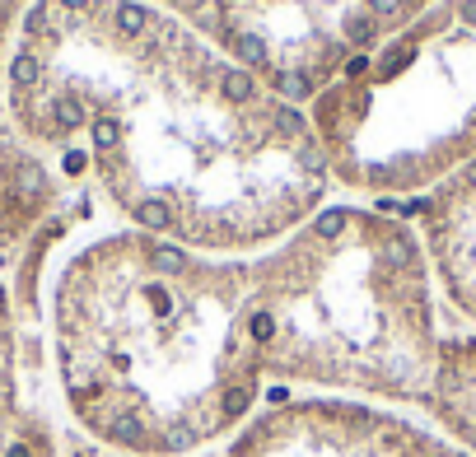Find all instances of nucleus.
Wrapping results in <instances>:
<instances>
[{
  "mask_svg": "<svg viewBox=\"0 0 476 457\" xmlns=\"http://www.w3.org/2000/svg\"><path fill=\"white\" fill-rule=\"evenodd\" d=\"M430 392H434L430 406L443 415V424L458 429V434L476 448V346H448L443 350Z\"/></svg>",
  "mask_w": 476,
  "mask_h": 457,
  "instance_id": "nucleus-2",
  "label": "nucleus"
},
{
  "mask_svg": "<svg viewBox=\"0 0 476 457\" xmlns=\"http://www.w3.org/2000/svg\"><path fill=\"white\" fill-rule=\"evenodd\" d=\"M463 14H467V19L476 23V0H467V5H463Z\"/></svg>",
  "mask_w": 476,
  "mask_h": 457,
  "instance_id": "nucleus-16",
  "label": "nucleus"
},
{
  "mask_svg": "<svg viewBox=\"0 0 476 457\" xmlns=\"http://www.w3.org/2000/svg\"><path fill=\"white\" fill-rule=\"evenodd\" d=\"M117 28H122L126 38H135L145 28V10H135V5H117Z\"/></svg>",
  "mask_w": 476,
  "mask_h": 457,
  "instance_id": "nucleus-6",
  "label": "nucleus"
},
{
  "mask_svg": "<svg viewBox=\"0 0 476 457\" xmlns=\"http://www.w3.org/2000/svg\"><path fill=\"white\" fill-rule=\"evenodd\" d=\"M94 145H99V149H112V145H117V122H108V117H103V122H94Z\"/></svg>",
  "mask_w": 476,
  "mask_h": 457,
  "instance_id": "nucleus-10",
  "label": "nucleus"
},
{
  "mask_svg": "<svg viewBox=\"0 0 476 457\" xmlns=\"http://www.w3.org/2000/svg\"><path fill=\"white\" fill-rule=\"evenodd\" d=\"M84 122V112H79L75 98H56V126H66V131H75V126Z\"/></svg>",
  "mask_w": 476,
  "mask_h": 457,
  "instance_id": "nucleus-7",
  "label": "nucleus"
},
{
  "mask_svg": "<svg viewBox=\"0 0 476 457\" xmlns=\"http://www.w3.org/2000/svg\"><path fill=\"white\" fill-rule=\"evenodd\" d=\"M135 220H140L145 229H173V210H168L164 201H140L135 205Z\"/></svg>",
  "mask_w": 476,
  "mask_h": 457,
  "instance_id": "nucleus-3",
  "label": "nucleus"
},
{
  "mask_svg": "<svg viewBox=\"0 0 476 457\" xmlns=\"http://www.w3.org/2000/svg\"><path fill=\"white\" fill-rule=\"evenodd\" d=\"M369 10H374V14H397L402 0H369Z\"/></svg>",
  "mask_w": 476,
  "mask_h": 457,
  "instance_id": "nucleus-14",
  "label": "nucleus"
},
{
  "mask_svg": "<svg viewBox=\"0 0 476 457\" xmlns=\"http://www.w3.org/2000/svg\"><path fill=\"white\" fill-rule=\"evenodd\" d=\"M220 84H224L229 98H253V94H257V84H253L248 70H220Z\"/></svg>",
  "mask_w": 476,
  "mask_h": 457,
  "instance_id": "nucleus-4",
  "label": "nucleus"
},
{
  "mask_svg": "<svg viewBox=\"0 0 476 457\" xmlns=\"http://www.w3.org/2000/svg\"><path fill=\"white\" fill-rule=\"evenodd\" d=\"M66 173H84V154H66Z\"/></svg>",
  "mask_w": 476,
  "mask_h": 457,
  "instance_id": "nucleus-15",
  "label": "nucleus"
},
{
  "mask_svg": "<svg viewBox=\"0 0 476 457\" xmlns=\"http://www.w3.org/2000/svg\"><path fill=\"white\" fill-rule=\"evenodd\" d=\"M350 38H355V43H374V19H355L350 23Z\"/></svg>",
  "mask_w": 476,
  "mask_h": 457,
  "instance_id": "nucleus-12",
  "label": "nucleus"
},
{
  "mask_svg": "<svg viewBox=\"0 0 476 457\" xmlns=\"http://www.w3.org/2000/svg\"><path fill=\"white\" fill-rule=\"evenodd\" d=\"M229 457H458L430 434L360 406H280L257 420Z\"/></svg>",
  "mask_w": 476,
  "mask_h": 457,
  "instance_id": "nucleus-1",
  "label": "nucleus"
},
{
  "mask_svg": "<svg viewBox=\"0 0 476 457\" xmlns=\"http://www.w3.org/2000/svg\"><path fill=\"white\" fill-rule=\"evenodd\" d=\"M280 89H285L289 98H304V94H309V79L294 70V75H280Z\"/></svg>",
  "mask_w": 476,
  "mask_h": 457,
  "instance_id": "nucleus-11",
  "label": "nucleus"
},
{
  "mask_svg": "<svg viewBox=\"0 0 476 457\" xmlns=\"http://www.w3.org/2000/svg\"><path fill=\"white\" fill-rule=\"evenodd\" d=\"M341 229H345V210H327L318 220V238H341Z\"/></svg>",
  "mask_w": 476,
  "mask_h": 457,
  "instance_id": "nucleus-9",
  "label": "nucleus"
},
{
  "mask_svg": "<svg viewBox=\"0 0 476 457\" xmlns=\"http://www.w3.org/2000/svg\"><path fill=\"white\" fill-rule=\"evenodd\" d=\"M233 47H238V56L253 61V66H262V61H266V43H262V38H238Z\"/></svg>",
  "mask_w": 476,
  "mask_h": 457,
  "instance_id": "nucleus-8",
  "label": "nucleus"
},
{
  "mask_svg": "<svg viewBox=\"0 0 476 457\" xmlns=\"http://www.w3.org/2000/svg\"><path fill=\"white\" fill-rule=\"evenodd\" d=\"M19 187H23V191H38V187H43V178H38V168H23V173H19Z\"/></svg>",
  "mask_w": 476,
  "mask_h": 457,
  "instance_id": "nucleus-13",
  "label": "nucleus"
},
{
  "mask_svg": "<svg viewBox=\"0 0 476 457\" xmlns=\"http://www.w3.org/2000/svg\"><path fill=\"white\" fill-rule=\"evenodd\" d=\"M472 122H476V117H472Z\"/></svg>",
  "mask_w": 476,
  "mask_h": 457,
  "instance_id": "nucleus-18",
  "label": "nucleus"
},
{
  "mask_svg": "<svg viewBox=\"0 0 476 457\" xmlns=\"http://www.w3.org/2000/svg\"><path fill=\"white\" fill-rule=\"evenodd\" d=\"M10 75H14V84H33V79L43 75V66H38L33 52H19L14 56V66H10Z\"/></svg>",
  "mask_w": 476,
  "mask_h": 457,
  "instance_id": "nucleus-5",
  "label": "nucleus"
},
{
  "mask_svg": "<svg viewBox=\"0 0 476 457\" xmlns=\"http://www.w3.org/2000/svg\"><path fill=\"white\" fill-rule=\"evenodd\" d=\"M61 5H70V10H84L89 0H61Z\"/></svg>",
  "mask_w": 476,
  "mask_h": 457,
  "instance_id": "nucleus-17",
  "label": "nucleus"
}]
</instances>
